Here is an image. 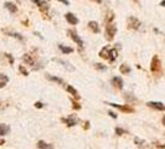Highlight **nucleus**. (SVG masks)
<instances>
[{
  "instance_id": "16",
  "label": "nucleus",
  "mask_w": 165,
  "mask_h": 149,
  "mask_svg": "<svg viewBox=\"0 0 165 149\" xmlns=\"http://www.w3.org/2000/svg\"><path fill=\"white\" fill-rule=\"evenodd\" d=\"M4 5H5V8H6V9H8L10 13H13V14L17 11V6H16L14 3H5Z\"/></svg>"
},
{
  "instance_id": "3",
  "label": "nucleus",
  "mask_w": 165,
  "mask_h": 149,
  "mask_svg": "<svg viewBox=\"0 0 165 149\" xmlns=\"http://www.w3.org/2000/svg\"><path fill=\"white\" fill-rule=\"evenodd\" d=\"M150 71L153 73H160L161 72V62H160V59L155 55L154 57L152 59V64H150Z\"/></svg>"
},
{
  "instance_id": "27",
  "label": "nucleus",
  "mask_w": 165,
  "mask_h": 149,
  "mask_svg": "<svg viewBox=\"0 0 165 149\" xmlns=\"http://www.w3.org/2000/svg\"><path fill=\"white\" fill-rule=\"evenodd\" d=\"M125 100H129V101H137L133 96H131V95H128V93H127V96H125Z\"/></svg>"
},
{
  "instance_id": "9",
  "label": "nucleus",
  "mask_w": 165,
  "mask_h": 149,
  "mask_svg": "<svg viewBox=\"0 0 165 149\" xmlns=\"http://www.w3.org/2000/svg\"><path fill=\"white\" fill-rule=\"evenodd\" d=\"M112 85H113V87L114 88H117V89H122L123 88V80L120 78V77H113V80H112Z\"/></svg>"
},
{
  "instance_id": "25",
  "label": "nucleus",
  "mask_w": 165,
  "mask_h": 149,
  "mask_svg": "<svg viewBox=\"0 0 165 149\" xmlns=\"http://www.w3.org/2000/svg\"><path fill=\"white\" fill-rule=\"evenodd\" d=\"M19 70L23 72V74H24V76H27V74H29V72H27V71H26V70H25L23 66H20V67H19Z\"/></svg>"
},
{
  "instance_id": "23",
  "label": "nucleus",
  "mask_w": 165,
  "mask_h": 149,
  "mask_svg": "<svg viewBox=\"0 0 165 149\" xmlns=\"http://www.w3.org/2000/svg\"><path fill=\"white\" fill-rule=\"evenodd\" d=\"M134 142H135V144H137L138 147H142V145L144 144V140H142V139H139V138H135Z\"/></svg>"
},
{
  "instance_id": "22",
  "label": "nucleus",
  "mask_w": 165,
  "mask_h": 149,
  "mask_svg": "<svg viewBox=\"0 0 165 149\" xmlns=\"http://www.w3.org/2000/svg\"><path fill=\"white\" fill-rule=\"evenodd\" d=\"M116 133H117L118 136H123V134H125L127 132H125V130H124V129H122V128L117 127V128H116Z\"/></svg>"
},
{
  "instance_id": "26",
  "label": "nucleus",
  "mask_w": 165,
  "mask_h": 149,
  "mask_svg": "<svg viewBox=\"0 0 165 149\" xmlns=\"http://www.w3.org/2000/svg\"><path fill=\"white\" fill-rule=\"evenodd\" d=\"M72 103H73V108L75 109H81V106L77 103V102H75V101H72Z\"/></svg>"
},
{
  "instance_id": "2",
  "label": "nucleus",
  "mask_w": 165,
  "mask_h": 149,
  "mask_svg": "<svg viewBox=\"0 0 165 149\" xmlns=\"http://www.w3.org/2000/svg\"><path fill=\"white\" fill-rule=\"evenodd\" d=\"M117 34V26L113 23H108L106 26V39L108 41H113L114 36Z\"/></svg>"
},
{
  "instance_id": "17",
  "label": "nucleus",
  "mask_w": 165,
  "mask_h": 149,
  "mask_svg": "<svg viewBox=\"0 0 165 149\" xmlns=\"http://www.w3.org/2000/svg\"><path fill=\"white\" fill-rule=\"evenodd\" d=\"M119 71H120V73H123V74H128V73L131 72V67L128 66V65H125V64H123V65H120Z\"/></svg>"
},
{
  "instance_id": "34",
  "label": "nucleus",
  "mask_w": 165,
  "mask_h": 149,
  "mask_svg": "<svg viewBox=\"0 0 165 149\" xmlns=\"http://www.w3.org/2000/svg\"><path fill=\"white\" fill-rule=\"evenodd\" d=\"M4 143H5V140H4V139H0V145H3Z\"/></svg>"
},
{
  "instance_id": "30",
  "label": "nucleus",
  "mask_w": 165,
  "mask_h": 149,
  "mask_svg": "<svg viewBox=\"0 0 165 149\" xmlns=\"http://www.w3.org/2000/svg\"><path fill=\"white\" fill-rule=\"evenodd\" d=\"M108 114H109V116H111L112 118H117V116H116V114L113 113V112H108Z\"/></svg>"
},
{
  "instance_id": "5",
  "label": "nucleus",
  "mask_w": 165,
  "mask_h": 149,
  "mask_svg": "<svg viewBox=\"0 0 165 149\" xmlns=\"http://www.w3.org/2000/svg\"><path fill=\"white\" fill-rule=\"evenodd\" d=\"M67 34L70 35V37H71V39L73 40V41H75L80 47H83V41H82V39H81V37L76 34V31L75 30H68L67 31Z\"/></svg>"
},
{
  "instance_id": "32",
  "label": "nucleus",
  "mask_w": 165,
  "mask_h": 149,
  "mask_svg": "<svg viewBox=\"0 0 165 149\" xmlns=\"http://www.w3.org/2000/svg\"><path fill=\"white\" fill-rule=\"evenodd\" d=\"M32 2H34V3H36V5H38V4L41 2V0H32Z\"/></svg>"
},
{
  "instance_id": "15",
  "label": "nucleus",
  "mask_w": 165,
  "mask_h": 149,
  "mask_svg": "<svg viewBox=\"0 0 165 149\" xmlns=\"http://www.w3.org/2000/svg\"><path fill=\"white\" fill-rule=\"evenodd\" d=\"M66 89H67V92L70 93V95H72V96L75 97V98H80V96H78V92H77L75 88H73L72 86H70V85H68V86L66 87Z\"/></svg>"
},
{
  "instance_id": "10",
  "label": "nucleus",
  "mask_w": 165,
  "mask_h": 149,
  "mask_svg": "<svg viewBox=\"0 0 165 149\" xmlns=\"http://www.w3.org/2000/svg\"><path fill=\"white\" fill-rule=\"evenodd\" d=\"M63 122H66V124L68 125V127H73V125H76L77 124V118H76V116H70L67 119H63Z\"/></svg>"
},
{
  "instance_id": "19",
  "label": "nucleus",
  "mask_w": 165,
  "mask_h": 149,
  "mask_svg": "<svg viewBox=\"0 0 165 149\" xmlns=\"http://www.w3.org/2000/svg\"><path fill=\"white\" fill-rule=\"evenodd\" d=\"M59 47H60V50H61L63 53H71V52L73 51L72 47H66V46H63V45H59Z\"/></svg>"
},
{
  "instance_id": "36",
  "label": "nucleus",
  "mask_w": 165,
  "mask_h": 149,
  "mask_svg": "<svg viewBox=\"0 0 165 149\" xmlns=\"http://www.w3.org/2000/svg\"><path fill=\"white\" fill-rule=\"evenodd\" d=\"M163 124H164V125H165V117H164V118H163Z\"/></svg>"
},
{
  "instance_id": "29",
  "label": "nucleus",
  "mask_w": 165,
  "mask_h": 149,
  "mask_svg": "<svg viewBox=\"0 0 165 149\" xmlns=\"http://www.w3.org/2000/svg\"><path fill=\"white\" fill-rule=\"evenodd\" d=\"M57 2H60V3H63L65 5H68V0H57Z\"/></svg>"
},
{
  "instance_id": "6",
  "label": "nucleus",
  "mask_w": 165,
  "mask_h": 149,
  "mask_svg": "<svg viewBox=\"0 0 165 149\" xmlns=\"http://www.w3.org/2000/svg\"><path fill=\"white\" fill-rule=\"evenodd\" d=\"M108 104L114 107V108L120 109L122 112H125V113H133V112H134V108L131 107V106H128V104H125V106H120V104H116V103H108Z\"/></svg>"
},
{
  "instance_id": "4",
  "label": "nucleus",
  "mask_w": 165,
  "mask_h": 149,
  "mask_svg": "<svg viewBox=\"0 0 165 149\" xmlns=\"http://www.w3.org/2000/svg\"><path fill=\"white\" fill-rule=\"evenodd\" d=\"M140 27V21L134 16H129L128 17V29L132 30H138Z\"/></svg>"
},
{
  "instance_id": "20",
  "label": "nucleus",
  "mask_w": 165,
  "mask_h": 149,
  "mask_svg": "<svg viewBox=\"0 0 165 149\" xmlns=\"http://www.w3.org/2000/svg\"><path fill=\"white\" fill-rule=\"evenodd\" d=\"M113 19H114L113 11H108V13H107V17H106V23H107V24H108V23H112Z\"/></svg>"
},
{
  "instance_id": "7",
  "label": "nucleus",
  "mask_w": 165,
  "mask_h": 149,
  "mask_svg": "<svg viewBox=\"0 0 165 149\" xmlns=\"http://www.w3.org/2000/svg\"><path fill=\"white\" fill-rule=\"evenodd\" d=\"M146 104H148V107L154 108L156 111H165V104L161 103V102H153V101H150V102H148Z\"/></svg>"
},
{
  "instance_id": "31",
  "label": "nucleus",
  "mask_w": 165,
  "mask_h": 149,
  "mask_svg": "<svg viewBox=\"0 0 165 149\" xmlns=\"http://www.w3.org/2000/svg\"><path fill=\"white\" fill-rule=\"evenodd\" d=\"M155 147H156V148H165V145H160V144H156Z\"/></svg>"
},
{
  "instance_id": "14",
  "label": "nucleus",
  "mask_w": 165,
  "mask_h": 149,
  "mask_svg": "<svg viewBox=\"0 0 165 149\" xmlns=\"http://www.w3.org/2000/svg\"><path fill=\"white\" fill-rule=\"evenodd\" d=\"M8 82H9V77L6 76V74L0 73V88L5 87V85H6Z\"/></svg>"
},
{
  "instance_id": "8",
  "label": "nucleus",
  "mask_w": 165,
  "mask_h": 149,
  "mask_svg": "<svg viewBox=\"0 0 165 149\" xmlns=\"http://www.w3.org/2000/svg\"><path fill=\"white\" fill-rule=\"evenodd\" d=\"M65 19H66V20H67L71 25H76V24H78V19L76 17L75 14H72V13H67V14L65 15Z\"/></svg>"
},
{
  "instance_id": "12",
  "label": "nucleus",
  "mask_w": 165,
  "mask_h": 149,
  "mask_svg": "<svg viewBox=\"0 0 165 149\" xmlns=\"http://www.w3.org/2000/svg\"><path fill=\"white\" fill-rule=\"evenodd\" d=\"M23 60H24L26 64H29V65H34V64H35V59H34V56H32L31 53H25V55L23 56Z\"/></svg>"
},
{
  "instance_id": "24",
  "label": "nucleus",
  "mask_w": 165,
  "mask_h": 149,
  "mask_svg": "<svg viewBox=\"0 0 165 149\" xmlns=\"http://www.w3.org/2000/svg\"><path fill=\"white\" fill-rule=\"evenodd\" d=\"M96 68H97V70H102V71H104L107 67H106V66H103L102 64H96Z\"/></svg>"
},
{
  "instance_id": "11",
  "label": "nucleus",
  "mask_w": 165,
  "mask_h": 149,
  "mask_svg": "<svg viewBox=\"0 0 165 149\" xmlns=\"http://www.w3.org/2000/svg\"><path fill=\"white\" fill-rule=\"evenodd\" d=\"M10 132V127L5 123H2L0 124V137H3V136H6L8 133Z\"/></svg>"
},
{
  "instance_id": "13",
  "label": "nucleus",
  "mask_w": 165,
  "mask_h": 149,
  "mask_svg": "<svg viewBox=\"0 0 165 149\" xmlns=\"http://www.w3.org/2000/svg\"><path fill=\"white\" fill-rule=\"evenodd\" d=\"M88 27L92 30L95 34H98L99 32V26H98V24L96 21H89L88 23Z\"/></svg>"
},
{
  "instance_id": "21",
  "label": "nucleus",
  "mask_w": 165,
  "mask_h": 149,
  "mask_svg": "<svg viewBox=\"0 0 165 149\" xmlns=\"http://www.w3.org/2000/svg\"><path fill=\"white\" fill-rule=\"evenodd\" d=\"M46 78L47 80H51V81H55V82H57V83H63V81L61 80V78H59V77H53V76H46Z\"/></svg>"
},
{
  "instance_id": "1",
  "label": "nucleus",
  "mask_w": 165,
  "mask_h": 149,
  "mask_svg": "<svg viewBox=\"0 0 165 149\" xmlns=\"http://www.w3.org/2000/svg\"><path fill=\"white\" fill-rule=\"evenodd\" d=\"M99 56H101L103 60H108V61L113 62L118 55H117V50H116V49H109L108 46H104V47L99 51Z\"/></svg>"
},
{
  "instance_id": "33",
  "label": "nucleus",
  "mask_w": 165,
  "mask_h": 149,
  "mask_svg": "<svg viewBox=\"0 0 165 149\" xmlns=\"http://www.w3.org/2000/svg\"><path fill=\"white\" fill-rule=\"evenodd\" d=\"M160 5H161V6H164V8H165V0H163V2H161V3H160Z\"/></svg>"
},
{
  "instance_id": "35",
  "label": "nucleus",
  "mask_w": 165,
  "mask_h": 149,
  "mask_svg": "<svg viewBox=\"0 0 165 149\" xmlns=\"http://www.w3.org/2000/svg\"><path fill=\"white\" fill-rule=\"evenodd\" d=\"M93 2H95V3H98V4H99V3H102V0H93Z\"/></svg>"
},
{
  "instance_id": "28",
  "label": "nucleus",
  "mask_w": 165,
  "mask_h": 149,
  "mask_svg": "<svg viewBox=\"0 0 165 149\" xmlns=\"http://www.w3.org/2000/svg\"><path fill=\"white\" fill-rule=\"evenodd\" d=\"M35 107H36V108H42V103H41V102H36V103H35Z\"/></svg>"
},
{
  "instance_id": "18",
  "label": "nucleus",
  "mask_w": 165,
  "mask_h": 149,
  "mask_svg": "<svg viewBox=\"0 0 165 149\" xmlns=\"http://www.w3.org/2000/svg\"><path fill=\"white\" fill-rule=\"evenodd\" d=\"M38 148H41V149H47V148H52V145H50V144H47V143H45L44 140H39L38 142V145H36Z\"/></svg>"
}]
</instances>
